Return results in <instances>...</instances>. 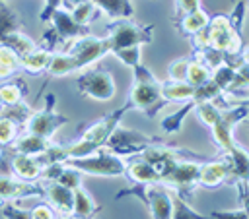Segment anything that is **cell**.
Returning <instances> with one entry per match:
<instances>
[{"instance_id":"obj_33","label":"cell","mask_w":249,"mask_h":219,"mask_svg":"<svg viewBox=\"0 0 249 219\" xmlns=\"http://www.w3.org/2000/svg\"><path fill=\"white\" fill-rule=\"evenodd\" d=\"M31 112H33V109H31L29 105H25L23 101H19V103H16V105H4L2 110H0V116L10 118V120L16 122L18 126H25L27 118L31 116Z\"/></svg>"},{"instance_id":"obj_4","label":"cell","mask_w":249,"mask_h":219,"mask_svg":"<svg viewBox=\"0 0 249 219\" xmlns=\"http://www.w3.org/2000/svg\"><path fill=\"white\" fill-rule=\"evenodd\" d=\"M193 47H214L226 54H237L245 48L243 37L228 21V16H214L208 19L206 27L191 37Z\"/></svg>"},{"instance_id":"obj_19","label":"cell","mask_w":249,"mask_h":219,"mask_svg":"<svg viewBox=\"0 0 249 219\" xmlns=\"http://www.w3.org/2000/svg\"><path fill=\"white\" fill-rule=\"evenodd\" d=\"M124 178H128L130 182H140V184H146V182H160V176H158L156 169H154L146 159H142L140 155L126 157Z\"/></svg>"},{"instance_id":"obj_1","label":"cell","mask_w":249,"mask_h":219,"mask_svg":"<svg viewBox=\"0 0 249 219\" xmlns=\"http://www.w3.org/2000/svg\"><path fill=\"white\" fill-rule=\"evenodd\" d=\"M109 50H111V45H109L107 35L105 37L84 35V37L70 41V48L66 52H53L51 62L45 72L51 78L70 76L84 68H89L93 62L109 54Z\"/></svg>"},{"instance_id":"obj_15","label":"cell","mask_w":249,"mask_h":219,"mask_svg":"<svg viewBox=\"0 0 249 219\" xmlns=\"http://www.w3.org/2000/svg\"><path fill=\"white\" fill-rule=\"evenodd\" d=\"M228 165H230V178L228 182H233L241 190V203L245 205V194H247V151L241 145H233L228 151H222Z\"/></svg>"},{"instance_id":"obj_51","label":"cell","mask_w":249,"mask_h":219,"mask_svg":"<svg viewBox=\"0 0 249 219\" xmlns=\"http://www.w3.org/2000/svg\"><path fill=\"white\" fill-rule=\"evenodd\" d=\"M0 2H4V0H0Z\"/></svg>"},{"instance_id":"obj_48","label":"cell","mask_w":249,"mask_h":219,"mask_svg":"<svg viewBox=\"0 0 249 219\" xmlns=\"http://www.w3.org/2000/svg\"><path fill=\"white\" fill-rule=\"evenodd\" d=\"M14 74H16V70H14V68H10V66H6V64H2V62H0V81L10 79Z\"/></svg>"},{"instance_id":"obj_9","label":"cell","mask_w":249,"mask_h":219,"mask_svg":"<svg viewBox=\"0 0 249 219\" xmlns=\"http://www.w3.org/2000/svg\"><path fill=\"white\" fill-rule=\"evenodd\" d=\"M161 140L156 138V136H146L142 132H136V130H126L123 128L121 124L111 132V136L107 138L105 141V147L119 155V157H132V155H138L142 149H146L148 145L152 143H160Z\"/></svg>"},{"instance_id":"obj_42","label":"cell","mask_w":249,"mask_h":219,"mask_svg":"<svg viewBox=\"0 0 249 219\" xmlns=\"http://www.w3.org/2000/svg\"><path fill=\"white\" fill-rule=\"evenodd\" d=\"M0 62L10 66V68H14L16 72L19 70V56L6 45H0Z\"/></svg>"},{"instance_id":"obj_12","label":"cell","mask_w":249,"mask_h":219,"mask_svg":"<svg viewBox=\"0 0 249 219\" xmlns=\"http://www.w3.org/2000/svg\"><path fill=\"white\" fill-rule=\"evenodd\" d=\"M54 101H56L54 95L49 93V95H47V105H45V109L33 110L31 116L27 118V122H25V132H31V134H37V136H43V138L51 140V138L56 134V130L68 122V118H66L64 114H58V112L54 110Z\"/></svg>"},{"instance_id":"obj_45","label":"cell","mask_w":249,"mask_h":219,"mask_svg":"<svg viewBox=\"0 0 249 219\" xmlns=\"http://www.w3.org/2000/svg\"><path fill=\"white\" fill-rule=\"evenodd\" d=\"M210 217H216V219H226V217H235V219H247L249 213H247V207L241 205L239 209H220V211H212Z\"/></svg>"},{"instance_id":"obj_30","label":"cell","mask_w":249,"mask_h":219,"mask_svg":"<svg viewBox=\"0 0 249 219\" xmlns=\"http://www.w3.org/2000/svg\"><path fill=\"white\" fill-rule=\"evenodd\" d=\"M25 95H27V85L21 79L8 81L0 87V99L4 105H16V103L23 101Z\"/></svg>"},{"instance_id":"obj_21","label":"cell","mask_w":249,"mask_h":219,"mask_svg":"<svg viewBox=\"0 0 249 219\" xmlns=\"http://www.w3.org/2000/svg\"><path fill=\"white\" fill-rule=\"evenodd\" d=\"M99 14H105L111 21L115 19H132L134 6L132 0H91Z\"/></svg>"},{"instance_id":"obj_16","label":"cell","mask_w":249,"mask_h":219,"mask_svg":"<svg viewBox=\"0 0 249 219\" xmlns=\"http://www.w3.org/2000/svg\"><path fill=\"white\" fill-rule=\"evenodd\" d=\"M49 23L53 25V29H54V33L58 35L60 43H62V41L70 43V41H74V39H78V37L89 35L88 25H80V23H76L66 8H58V10H54V12L51 14V17H49Z\"/></svg>"},{"instance_id":"obj_44","label":"cell","mask_w":249,"mask_h":219,"mask_svg":"<svg viewBox=\"0 0 249 219\" xmlns=\"http://www.w3.org/2000/svg\"><path fill=\"white\" fill-rule=\"evenodd\" d=\"M243 17H245V0H239V2L235 4V8L231 10V16L228 17V21H230V25H231L233 29H237V31H239Z\"/></svg>"},{"instance_id":"obj_7","label":"cell","mask_w":249,"mask_h":219,"mask_svg":"<svg viewBox=\"0 0 249 219\" xmlns=\"http://www.w3.org/2000/svg\"><path fill=\"white\" fill-rule=\"evenodd\" d=\"M198 169H200V163L175 157L167 165V169L161 172L160 182L171 186L183 198H189L198 188Z\"/></svg>"},{"instance_id":"obj_23","label":"cell","mask_w":249,"mask_h":219,"mask_svg":"<svg viewBox=\"0 0 249 219\" xmlns=\"http://www.w3.org/2000/svg\"><path fill=\"white\" fill-rule=\"evenodd\" d=\"M53 50L43 48V47H35L31 52H27L25 56L19 58V70L27 72V74H41L47 70L49 62H51Z\"/></svg>"},{"instance_id":"obj_40","label":"cell","mask_w":249,"mask_h":219,"mask_svg":"<svg viewBox=\"0 0 249 219\" xmlns=\"http://www.w3.org/2000/svg\"><path fill=\"white\" fill-rule=\"evenodd\" d=\"M0 211H2V217L6 219H31L29 211L23 207H18L16 202H4L0 205Z\"/></svg>"},{"instance_id":"obj_8","label":"cell","mask_w":249,"mask_h":219,"mask_svg":"<svg viewBox=\"0 0 249 219\" xmlns=\"http://www.w3.org/2000/svg\"><path fill=\"white\" fill-rule=\"evenodd\" d=\"M107 39H109L111 50L132 47V45L142 47L154 39V25H138L132 19H115L109 23Z\"/></svg>"},{"instance_id":"obj_5","label":"cell","mask_w":249,"mask_h":219,"mask_svg":"<svg viewBox=\"0 0 249 219\" xmlns=\"http://www.w3.org/2000/svg\"><path fill=\"white\" fill-rule=\"evenodd\" d=\"M60 163L80 171L82 174H93V176H124L126 171V159L111 153L105 145L97 147L89 155L66 157Z\"/></svg>"},{"instance_id":"obj_18","label":"cell","mask_w":249,"mask_h":219,"mask_svg":"<svg viewBox=\"0 0 249 219\" xmlns=\"http://www.w3.org/2000/svg\"><path fill=\"white\" fill-rule=\"evenodd\" d=\"M230 178V165L226 157L222 155L220 159H212L206 163H200L198 169V186L202 188H216Z\"/></svg>"},{"instance_id":"obj_27","label":"cell","mask_w":249,"mask_h":219,"mask_svg":"<svg viewBox=\"0 0 249 219\" xmlns=\"http://www.w3.org/2000/svg\"><path fill=\"white\" fill-rule=\"evenodd\" d=\"M193 58L196 62L204 64L208 70H214L216 66H220V64L226 62V52H222V50H218L214 47H208V45H204V47H193Z\"/></svg>"},{"instance_id":"obj_38","label":"cell","mask_w":249,"mask_h":219,"mask_svg":"<svg viewBox=\"0 0 249 219\" xmlns=\"http://www.w3.org/2000/svg\"><path fill=\"white\" fill-rule=\"evenodd\" d=\"M113 56H117L123 64H126L128 68H134L136 64H140V45H132V47H123V48H115L111 50Z\"/></svg>"},{"instance_id":"obj_11","label":"cell","mask_w":249,"mask_h":219,"mask_svg":"<svg viewBox=\"0 0 249 219\" xmlns=\"http://www.w3.org/2000/svg\"><path fill=\"white\" fill-rule=\"evenodd\" d=\"M247 103H237L233 107H226V109H220V114L218 118L212 122L210 130H212V138H214V143L222 149V151H228L231 149L237 141L233 140L231 136V130L247 118Z\"/></svg>"},{"instance_id":"obj_39","label":"cell","mask_w":249,"mask_h":219,"mask_svg":"<svg viewBox=\"0 0 249 219\" xmlns=\"http://www.w3.org/2000/svg\"><path fill=\"white\" fill-rule=\"evenodd\" d=\"M19 134V126L10 118L0 116V147H8Z\"/></svg>"},{"instance_id":"obj_46","label":"cell","mask_w":249,"mask_h":219,"mask_svg":"<svg viewBox=\"0 0 249 219\" xmlns=\"http://www.w3.org/2000/svg\"><path fill=\"white\" fill-rule=\"evenodd\" d=\"M200 8V2L198 0H175V12L177 16H185V14H191L195 10Z\"/></svg>"},{"instance_id":"obj_31","label":"cell","mask_w":249,"mask_h":219,"mask_svg":"<svg viewBox=\"0 0 249 219\" xmlns=\"http://www.w3.org/2000/svg\"><path fill=\"white\" fill-rule=\"evenodd\" d=\"M14 31H21V19L4 2H0V41H2V37L10 35Z\"/></svg>"},{"instance_id":"obj_3","label":"cell","mask_w":249,"mask_h":219,"mask_svg":"<svg viewBox=\"0 0 249 219\" xmlns=\"http://www.w3.org/2000/svg\"><path fill=\"white\" fill-rule=\"evenodd\" d=\"M132 74H134V81H132L126 103L132 109L146 112L148 116H156V112L167 105L161 97L160 79L142 62L132 68Z\"/></svg>"},{"instance_id":"obj_22","label":"cell","mask_w":249,"mask_h":219,"mask_svg":"<svg viewBox=\"0 0 249 219\" xmlns=\"http://www.w3.org/2000/svg\"><path fill=\"white\" fill-rule=\"evenodd\" d=\"M160 89H161V97L165 103H185L193 99V91L195 87L187 81H179V79H165L160 81Z\"/></svg>"},{"instance_id":"obj_36","label":"cell","mask_w":249,"mask_h":219,"mask_svg":"<svg viewBox=\"0 0 249 219\" xmlns=\"http://www.w3.org/2000/svg\"><path fill=\"white\" fill-rule=\"evenodd\" d=\"M222 89L208 78L204 83L196 85L195 91H193V103H200V101H216L220 97Z\"/></svg>"},{"instance_id":"obj_34","label":"cell","mask_w":249,"mask_h":219,"mask_svg":"<svg viewBox=\"0 0 249 219\" xmlns=\"http://www.w3.org/2000/svg\"><path fill=\"white\" fill-rule=\"evenodd\" d=\"M208 78H210V70H208L204 64L196 62L195 58H189L187 72H185V81H187V83H191L193 87H196V85L204 83Z\"/></svg>"},{"instance_id":"obj_37","label":"cell","mask_w":249,"mask_h":219,"mask_svg":"<svg viewBox=\"0 0 249 219\" xmlns=\"http://www.w3.org/2000/svg\"><path fill=\"white\" fill-rule=\"evenodd\" d=\"M53 180H56V182L64 184L66 188L74 190V188L82 186V172L76 171V169H72V167H66V165L60 163V169H58V172L54 174Z\"/></svg>"},{"instance_id":"obj_32","label":"cell","mask_w":249,"mask_h":219,"mask_svg":"<svg viewBox=\"0 0 249 219\" xmlns=\"http://www.w3.org/2000/svg\"><path fill=\"white\" fill-rule=\"evenodd\" d=\"M68 12H70L72 19H74L76 23H80V25H89V23H91L93 19H97V16H99V10L93 6L91 0L80 2V4H76L74 8H70Z\"/></svg>"},{"instance_id":"obj_25","label":"cell","mask_w":249,"mask_h":219,"mask_svg":"<svg viewBox=\"0 0 249 219\" xmlns=\"http://www.w3.org/2000/svg\"><path fill=\"white\" fill-rule=\"evenodd\" d=\"M208 19H210V16L206 14V10L198 8V10H195V12L185 14V16L179 17V21H177L179 23V31H181L183 37H193L195 33H198L200 29L206 27Z\"/></svg>"},{"instance_id":"obj_17","label":"cell","mask_w":249,"mask_h":219,"mask_svg":"<svg viewBox=\"0 0 249 219\" xmlns=\"http://www.w3.org/2000/svg\"><path fill=\"white\" fill-rule=\"evenodd\" d=\"M10 172L25 182H35L41 178L43 165L35 155H25V153H14L10 151Z\"/></svg>"},{"instance_id":"obj_43","label":"cell","mask_w":249,"mask_h":219,"mask_svg":"<svg viewBox=\"0 0 249 219\" xmlns=\"http://www.w3.org/2000/svg\"><path fill=\"white\" fill-rule=\"evenodd\" d=\"M29 215H31V219H54V217H58L56 211H54L49 203H39V205H35L33 209H29Z\"/></svg>"},{"instance_id":"obj_2","label":"cell","mask_w":249,"mask_h":219,"mask_svg":"<svg viewBox=\"0 0 249 219\" xmlns=\"http://www.w3.org/2000/svg\"><path fill=\"white\" fill-rule=\"evenodd\" d=\"M132 110V107L128 103H124L123 107H119L117 110L109 112L107 116H103L101 120H97L95 124H91L82 136L78 141L74 143H68V145H62V153H64V159L66 157H84V155H89L93 153L97 147L105 145L107 138L111 136V132L121 124L123 116Z\"/></svg>"},{"instance_id":"obj_29","label":"cell","mask_w":249,"mask_h":219,"mask_svg":"<svg viewBox=\"0 0 249 219\" xmlns=\"http://www.w3.org/2000/svg\"><path fill=\"white\" fill-rule=\"evenodd\" d=\"M0 45H6V47H10L19 58L21 56H25L27 52H31L35 47H37V43L31 39V37H27V35H23L21 31H14V33H10V35H6V37H2V41H0Z\"/></svg>"},{"instance_id":"obj_28","label":"cell","mask_w":249,"mask_h":219,"mask_svg":"<svg viewBox=\"0 0 249 219\" xmlns=\"http://www.w3.org/2000/svg\"><path fill=\"white\" fill-rule=\"evenodd\" d=\"M193 107H195L193 99H191V101H185L181 109H177L175 112H171V114H167L165 118H161V130H163L165 134H177V132L183 128L185 116L193 112Z\"/></svg>"},{"instance_id":"obj_35","label":"cell","mask_w":249,"mask_h":219,"mask_svg":"<svg viewBox=\"0 0 249 219\" xmlns=\"http://www.w3.org/2000/svg\"><path fill=\"white\" fill-rule=\"evenodd\" d=\"M235 68H231V66H228L226 62L224 64H220V66H216L214 70H210V79L224 91V89H228L230 85H231V81L235 79Z\"/></svg>"},{"instance_id":"obj_24","label":"cell","mask_w":249,"mask_h":219,"mask_svg":"<svg viewBox=\"0 0 249 219\" xmlns=\"http://www.w3.org/2000/svg\"><path fill=\"white\" fill-rule=\"evenodd\" d=\"M74 198H72V217H93L99 211V205L95 203V200L89 196V192L84 186H78L72 190Z\"/></svg>"},{"instance_id":"obj_14","label":"cell","mask_w":249,"mask_h":219,"mask_svg":"<svg viewBox=\"0 0 249 219\" xmlns=\"http://www.w3.org/2000/svg\"><path fill=\"white\" fill-rule=\"evenodd\" d=\"M43 184V190H45V198L47 203L56 211L58 217H72V190L66 188L64 184L56 182V180H39Z\"/></svg>"},{"instance_id":"obj_26","label":"cell","mask_w":249,"mask_h":219,"mask_svg":"<svg viewBox=\"0 0 249 219\" xmlns=\"http://www.w3.org/2000/svg\"><path fill=\"white\" fill-rule=\"evenodd\" d=\"M167 192H169V202H171V217H175V219H202L204 217L177 190H173L171 186H167Z\"/></svg>"},{"instance_id":"obj_10","label":"cell","mask_w":249,"mask_h":219,"mask_svg":"<svg viewBox=\"0 0 249 219\" xmlns=\"http://www.w3.org/2000/svg\"><path fill=\"white\" fill-rule=\"evenodd\" d=\"M76 85L84 97L95 99V101H109L115 97V79L113 74L107 70H80L76 72Z\"/></svg>"},{"instance_id":"obj_49","label":"cell","mask_w":249,"mask_h":219,"mask_svg":"<svg viewBox=\"0 0 249 219\" xmlns=\"http://www.w3.org/2000/svg\"><path fill=\"white\" fill-rule=\"evenodd\" d=\"M80 2H86V0H62V8H74Z\"/></svg>"},{"instance_id":"obj_47","label":"cell","mask_w":249,"mask_h":219,"mask_svg":"<svg viewBox=\"0 0 249 219\" xmlns=\"http://www.w3.org/2000/svg\"><path fill=\"white\" fill-rule=\"evenodd\" d=\"M58 8H62V0H45V6H43V10H41L39 19H41V21H49L51 14H53L54 10H58Z\"/></svg>"},{"instance_id":"obj_20","label":"cell","mask_w":249,"mask_h":219,"mask_svg":"<svg viewBox=\"0 0 249 219\" xmlns=\"http://www.w3.org/2000/svg\"><path fill=\"white\" fill-rule=\"evenodd\" d=\"M49 145H51V140H47L43 136H37V134H31V132H25L21 136L18 134V138L8 145V149L14 151V153L41 155Z\"/></svg>"},{"instance_id":"obj_41","label":"cell","mask_w":249,"mask_h":219,"mask_svg":"<svg viewBox=\"0 0 249 219\" xmlns=\"http://www.w3.org/2000/svg\"><path fill=\"white\" fill-rule=\"evenodd\" d=\"M187 64H189V58H177L173 62L167 64V79H179V81H185V72H187Z\"/></svg>"},{"instance_id":"obj_6","label":"cell","mask_w":249,"mask_h":219,"mask_svg":"<svg viewBox=\"0 0 249 219\" xmlns=\"http://www.w3.org/2000/svg\"><path fill=\"white\" fill-rule=\"evenodd\" d=\"M124 196H138L150 209L154 219H171V202H169V192L163 182H132L130 188L121 190L115 200H121Z\"/></svg>"},{"instance_id":"obj_13","label":"cell","mask_w":249,"mask_h":219,"mask_svg":"<svg viewBox=\"0 0 249 219\" xmlns=\"http://www.w3.org/2000/svg\"><path fill=\"white\" fill-rule=\"evenodd\" d=\"M29 196H35L39 200L45 198V190L39 180L25 182V180L16 178L14 174H0V205L4 202H16V200L29 198Z\"/></svg>"},{"instance_id":"obj_50","label":"cell","mask_w":249,"mask_h":219,"mask_svg":"<svg viewBox=\"0 0 249 219\" xmlns=\"http://www.w3.org/2000/svg\"><path fill=\"white\" fill-rule=\"evenodd\" d=\"M2 107H4V103H2V99H0V110H2Z\"/></svg>"}]
</instances>
